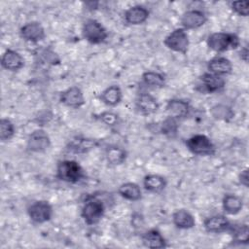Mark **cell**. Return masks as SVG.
<instances>
[{"mask_svg":"<svg viewBox=\"0 0 249 249\" xmlns=\"http://www.w3.org/2000/svg\"><path fill=\"white\" fill-rule=\"evenodd\" d=\"M105 159L110 165H121L127 159V152L120 146L111 145L105 150Z\"/></svg>","mask_w":249,"mask_h":249,"instance_id":"25","label":"cell"},{"mask_svg":"<svg viewBox=\"0 0 249 249\" xmlns=\"http://www.w3.org/2000/svg\"><path fill=\"white\" fill-rule=\"evenodd\" d=\"M231 9L239 17H248L249 3L248 1H232L231 2Z\"/></svg>","mask_w":249,"mask_h":249,"instance_id":"33","label":"cell"},{"mask_svg":"<svg viewBox=\"0 0 249 249\" xmlns=\"http://www.w3.org/2000/svg\"><path fill=\"white\" fill-rule=\"evenodd\" d=\"M167 186V180L165 177L160 174H147L143 178L144 189L152 194H160L165 190Z\"/></svg>","mask_w":249,"mask_h":249,"instance_id":"22","label":"cell"},{"mask_svg":"<svg viewBox=\"0 0 249 249\" xmlns=\"http://www.w3.org/2000/svg\"><path fill=\"white\" fill-rule=\"evenodd\" d=\"M99 99L103 104L109 107H115L123 100L122 89L118 85H111L100 92Z\"/></svg>","mask_w":249,"mask_h":249,"instance_id":"21","label":"cell"},{"mask_svg":"<svg viewBox=\"0 0 249 249\" xmlns=\"http://www.w3.org/2000/svg\"><path fill=\"white\" fill-rule=\"evenodd\" d=\"M99 145V141L93 138L77 136L69 141L66 149L74 154H87L95 149Z\"/></svg>","mask_w":249,"mask_h":249,"instance_id":"15","label":"cell"},{"mask_svg":"<svg viewBox=\"0 0 249 249\" xmlns=\"http://www.w3.org/2000/svg\"><path fill=\"white\" fill-rule=\"evenodd\" d=\"M206 68L209 73L224 77L232 72V64L231 60L225 56H215L208 60Z\"/></svg>","mask_w":249,"mask_h":249,"instance_id":"17","label":"cell"},{"mask_svg":"<svg viewBox=\"0 0 249 249\" xmlns=\"http://www.w3.org/2000/svg\"><path fill=\"white\" fill-rule=\"evenodd\" d=\"M19 36L26 42L38 43L46 38V31L41 22L32 20L19 28Z\"/></svg>","mask_w":249,"mask_h":249,"instance_id":"11","label":"cell"},{"mask_svg":"<svg viewBox=\"0 0 249 249\" xmlns=\"http://www.w3.org/2000/svg\"><path fill=\"white\" fill-rule=\"evenodd\" d=\"M150 12L143 5H134L125 10L124 14V21L129 25H140L149 18Z\"/></svg>","mask_w":249,"mask_h":249,"instance_id":"14","label":"cell"},{"mask_svg":"<svg viewBox=\"0 0 249 249\" xmlns=\"http://www.w3.org/2000/svg\"><path fill=\"white\" fill-rule=\"evenodd\" d=\"M82 36L89 44L99 45L107 40L109 33L97 19L87 18L82 25Z\"/></svg>","mask_w":249,"mask_h":249,"instance_id":"3","label":"cell"},{"mask_svg":"<svg viewBox=\"0 0 249 249\" xmlns=\"http://www.w3.org/2000/svg\"><path fill=\"white\" fill-rule=\"evenodd\" d=\"M55 176L58 180L68 184H78L86 178L82 165L74 160H63L56 165Z\"/></svg>","mask_w":249,"mask_h":249,"instance_id":"2","label":"cell"},{"mask_svg":"<svg viewBox=\"0 0 249 249\" xmlns=\"http://www.w3.org/2000/svg\"><path fill=\"white\" fill-rule=\"evenodd\" d=\"M141 78L143 83L147 87L153 88V89H161L166 84L165 77L161 73L157 71H152V70L145 71L143 72Z\"/></svg>","mask_w":249,"mask_h":249,"instance_id":"27","label":"cell"},{"mask_svg":"<svg viewBox=\"0 0 249 249\" xmlns=\"http://www.w3.org/2000/svg\"><path fill=\"white\" fill-rule=\"evenodd\" d=\"M207 20L208 18L203 11L198 9H191L183 13L180 18V23L182 28L187 31L200 28L207 22Z\"/></svg>","mask_w":249,"mask_h":249,"instance_id":"10","label":"cell"},{"mask_svg":"<svg viewBox=\"0 0 249 249\" xmlns=\"http://www.w3.org/2000/svg\"><path fill=\"white\" fill-rule=\"evenodd\" d=\"M135 105L137 110L143 115H152L158 112L160 104L156 97L148 92H141L138 94Z\"/></svg>","mask_w":249,"mask_h":249,"instance_id":"19","label":"cell"},{"mask_svg":"<svg viewBox=\"0 0 249 249\" xmlns=\"http://www.w3.org/2000/svg\"><path fill=\"white\" fill-rule=\"evenodd\" d=\"M211 114L215 119L224 121H228L229 119H231L233 117L232 111L229 107L222 104L213 106L211 109Z\"/></svg>","mask_w":249,"mask_h":249,"instance_id":"31","label":"cell"},{"mask_svg":"<svg viewBox=\"0 0 249 249\" xmlns=\"http://www.w3.org/2000/svg\"><path fill=\"white\" fill-rule=\"evenodd\" d=\"M105 214L104 203L95 197H90L86 200L81 210V217L89 226L98 224Z\"/></svg>","mask_w":249,"mask_h":249,"instance_id":"5","label":"cell"},{"mask_svg":"<svg viewBox=\"0 0 249 249\" xmlns=\"http://www.w3.org/2000/svg\"><path fill=\"white\" fill-rule=\"evenodd\" d=\"M118 194L123 198L129 201H138L142 198V191L138 184L133 182H125L118 188Z\"/></svg>","mask_w":249,"mask_h":249,"instance_id":"24","label":"cell"},{"mask_svg":"<svg viewBox=\"0 0 249 249\" xmlns=\"http://www.w3.org/2000/svg\"><path fill=\"white\" fill-rule=\"evenodd\" d=\"M172 223L179 230H191L196 226V219L189 210L181 208L173 212Z\"/></svg>","mask_w":249,"mask_h":249,"instance_id":"23","label":"cell"},{"mask_svg":"<svg viewBox=\"0 0 249 249\" xmlns=\"http://www.w3.org/2000/svg\"><path fill=\"white\" fill-rule=\"evenodd\" d=\"M97 118L101 123H103L104 124H106L107 126H110V127L116 126L120 121L119 115L112 111H104V112L100 113L97 116Z\"/></svg>","mask_w":249,"mask_h":249,"instance_id":"32","label":"cell"},{"mask_svg":"<svg viewBox=\"0 0 249 249\" xmlns=\"http://www.w3.org/2000/svg\"><path fill=\"white\" fill-rule=\"evenodd\" d=\"M59 102L68 108L78 109L85 105L86 99L81 88L72 86L60 92Z\"/></svg>","mask_w":249,"mask_h":249,"instance_id":"9","label":"cell"},{"mask_svg":"<svg viewBox=\"0 0 249 249\" xmlns=\"http://www.w3.org/2000/svg\"><path fill=\"white\" fill-rule=\"evenodd\" d=\"M165 110L168 113V116L179 120L186 118L189 115L191 111V106L190 103L184 99L172 98L167 101L165 105Z\"/></svg>","mask_w":249,"mask_h":249,"instance_id":"20","label":"cell"},{"mask_svg":"<svg viewBox=\"0 0 249 249\" xmlns=\"http://www.w3.org/2000/svg\"><path fill=\"white\" fill-rule=\"evenodd\" d=\"M239 57L244 61V62H248V55H249V51H248V48L247 47H243L240 49L239 53Z\"/></svg>","mask_w":249,"mask_h":249,"instance_id":"35","label":"cell"},{"mask_svg":"<svg viewBox=\"0 0 249 249\" xmlns=\"http://www.w3.org/2000/svg\"><path fill=\"white\" fill-rule=\"evenodd\" d=\"M16 134V126L9 118L0 120V140L6 142L11 140Z\"/></svg>","mask_w":249,"mask_h":249,"instance_id":"29","label":"cell"},{"mask_svg":"<svg viewBox=\"0 0 249 249\" xmlns=\"http://www.w3.org/2000/svg\"><path fill=\"white\" fill-rule=\"evenodd\" d=\"M206 44L211 51L221 53L238 49L240 47V39L235 33L218 31L211 33L207 37Z\"/></svg>","mask_w":249,"mask_h":249,"instance_id":"1","label":"cell"},{"mask_svg":"<svg viewBox=\"0 0 249 249\" xmlns=\"http://www.w3.org/2000/svg\"><path fill=\"white\" fill-rule=\"evenodd\" d=\"M238 181L239 183L244 186L245 188H248L249 187V175H248V169L245 168L243 169L239 175H238Z\"/></svg>","mask_w":249,"mask_h":249,"instance_id":"34","label":"cell"},{"mask_svg":"<svg viewBox=\"0 0 249 249\" xmlns=\"http://www.w3.org/2000/svg\"><path fill=\"white\" fill-rule=\"evenodd\" d=\"M163 45L172 52L186 54L190 47L189 35L182 27L175 28L165 36Z\"/></svg>","mask_w":249,"mask_h":249,"instance_id":"6","label":"cell"},{"mask_svg":"<svg viewBox=\"0 0 249 249\" xmlns=\"http://www.w3.org/2000/svg\"><path fill=\"white\" fill-rule=\"evenodd\" d=\"M232 232V241L238 244H248L249 240V229L246 224L233 227L231 225L230 231Z\"/></svg>","mask_w":249,"mask_h":249,"instance_id":"28","label":"cell"},{"mask_svg":"<svg viewBox=\"0 0 249 249\" xmlns=\"http://www.w3.org/2000/svg\"><path fill=\"white\" fill-rule=\"evenodd\" d=\"M200 87L203 92L214 93L222 90L226 86V80L224 77L205 72L200 77Z\"/></svg>","mask_w":249,"mask_h":249,"instance_id":"16","label":"cell"},{"mask_svg":"<svg viewBox=\"0 0 249 249\" xmlns=\"http://www.w3.org/2000/svg\"><path fill=\"white\" fill-rule=\"evenodd\" d=\"M1 66L7 71L16 72L24 66V58L17 51L6 49L1 56Z\"/></svg>","mask_w":249,"mask_h":249,"instance_id":"13","label":"cell"},{"mask_svg":"<svg viewBox=\"0 0 249 249\" xmlns=\"http://www.w3.org/2000/svg\"><path fill=\"white\" fill-rule=\"evenodd\" d=\"M186 148L196 156L210 157L215 155L216 147L212 140L204 134H195L185 142Z\"/></svg>","mask_w":249,"mask_h":249,"instance_id":"4","label":"cell"},{"mask_svg":"<svg viewBox=\"0 0 249 249\" xmlns=\"http://www.w3.org/2000/svg\"><path fill=\"white\" fill-rule=\"evenodd\" d=\"M222 207L227 214L236 215L243 208V200L236 195L227 194L222 199Z\"/></svg>","mask_w":249,"mask_h":249,"instance_id":"26","label":"cell"},{"mask_svg":"<svg viewBox=\"0 0 249 249\" xmlns=\"http://www.w3.org/2000/svg\"><path fill=\"white\" fill-rule=\"evenodd\" d=\"M141 241L143 246L149 249H162L167 247L166 239L157 229L146 231L141 236Z\"/></svg>","mask_w":249,"mask_h":249,"instance_id":"18","label":"cell"},{"mask_svg":"<svg viewBox=\"0 0 249 249\" xmlns=\"http://www.w3.org/2000/svg\"><path fill=\"white\" fill-rule=\"evenodd\" d=\"M177 121H178L177 119L170 116L165 118L160 124V132L167 137L172 138L176 136L179 128V124Z\"/></svg>","mask_w":249,"mask_h":249,"instance_id":"30","label":"cell"},{"mask_svg":"<svg viewBox=\"0 0 249 249\" xmlns=\"http://www.w3.org/2000/svg\"><path fill=\"white\" fill-rule=\"evenodd\" d=\"M51 138L47 131L43 128L35 129L27 138L26 149L30 153H45L51 147Z\"/></svg>","mask_w":249,"mask_h":249,"instance_id":"8","label":"cell"},{"mask_svg":"<svg viewBox=\"0 0 249 249\" xmlns=\"http://www.w3.org/2000/svg\"><path fill=\"white\" fill-rule=\"evenodd\" d=\"M27 215L33 224L41 225L49 222L53 218V209L49 201L36 200L27 207Z\"/></svg>","mask_w":249,"mask_h":249,"instance_id":"7","label":"cell"},{"mask_svg":"<svg viewBox=\"0 0 249 249\" xmlns=\"http://www.w3.org/2000/svg\"><path fill=\"white\" fill-rule=\"evenodd\" d=\"M231 227V223L226 215L216 214L207 217L203 221V228L207 232L210 233H222L229 231Z\"/></svg>","mask_w":249,"mask_h":249,"instance_id":"12","label":"cell"}]
</instances>
